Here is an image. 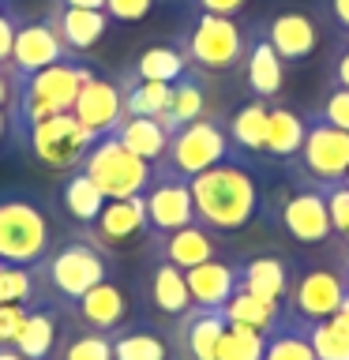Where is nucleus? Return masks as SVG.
Returning a JSON list of instances; mask_svg holds the SVG:
<instances>
[{"label": "nucleus", "mask_w": 349, "mask_h": 360, "mask_svg": "<svg viewBox=\"0 0 349 360\" xmlns=\"http://www.w3.org/2000/svg\"><path fill=\"white\" fill-rule=\"evenodd\" d=\"M188 188L191 202H196V221L218 236L241 233L244 225L255 221V214H263V188L248 169L244 154H233L210 165L207 173L191 176Z\"/></svg>", "instance_id": "nucleus-1"}, {"label": "nucleus", "mask_w": 349, "mask_h": 360, "mask_svg": "<svg viewBox=\"0 0 349 360\" xmlns=\"http://www.w3.org/2000/svg\"><path fill=\"white\" fill-rule=\"evenodd\" d=\"M90 75H94V68H90L83 56H68V60L49 64L34 75H19L15 98H11V124H15L19 139L34 128V124L61 117V112H72L79 86H83Z\"/></svg>", "instance_id": "nucleus-2"}, {"label": "nucleus", "mask_w": 349, "mask_h": 360, "mask_svg": "<svg viewBox=\"0 0 349 360\" xmlns=\"http://www.w3.org/2000/svg\"><path fill=\"white\" fill-rule=\"evenodd\" d=\"M109 274H113L109 248L90 240L87 233H79V236H72V240L49 248V255L38 263V278L68 304H75L87 289H94L98 281H106Z\"/></svg>", "instance_id": "nucleus-3"}, {"label": "nucleus", "mask_w": 349, "mask_h": 360, "mask_svg": "<svg viewBox=\"0 0 349 360\" xmlns=\"http://www.w3.org/2000/svg\"><path fill=\"white\" fill-rule=\"evenodd\" d=\"M53 248V221L42 202L27 195H0V263L38 266Z\"/></svg>", "instance_id": "nucleus-4"}, {"label": "nucleus", "mask_w": 349, "mask_h": 360, "mask_svg": "<svg viewBox=\"0 0 349 360\" xmlns=\"http://www.w3.org/2000/svg\"><path fill=\"white\" fill-rule=\"evenodd\" d=\"M233 154L236 150L229 143V131H225V120L203 112L199 120H191V124H184V128H177L173 135H169V146H165L162 162H158L154 169L173 173L180 180H191V176L207 173L210 165H218Z\"/></svg>", "instance_id": "nucleus-5"}, {"label": "nucleus", "mask_w": 349, "mask_h": 360, "mask_svg": "<svg viewBox=\"0 0 349 360\" xmlns=\"http://www.w3.org/2000/svg\"><path fill=\"white\" fill-rule=\"evenodd\" d=\"M180 49H184L188 64L203 75H222L244 64V49H248V34L241 30V22L229 15H207L199 11L191 19V27L180 34Z\"/></svg>", "instance_id": "nucleus-6"}, {"label": "nucleus", "mask_w": 349, "mask_h": 360, "mask_svg": "<svg viewBox=\"0 0 349 360\" xmlns=\"http://www.w3.org/2000/svg\"><path fill=\"white\" fill-rule=\"evenodd\" d=\"M345 278L342 266L319 263V259H289V289H286V315L304 323H319L331 319L334 308L345 300Z\"/></svg>", "instance_id": "nucleus-7"}, {"label": "nucleus", "mask_w": 349, "mask_h": 360, "mask_svg": "<svg viewBox=\"0 0 349 360\" xmlns=\"http://www.w3.org/2000/svg\"><path fill=\"white\" fill-rule=\"evenodd\" d=\"M79 169L94 180L98 191L106 199H132V195H143L154 180V165L143 162L139 154H132L117 135H98L90 143V150L83 154Z\"/></svg>", "instance_id": "nucleus-8"}, {"label": "nucleus", "mask_w": 349, "mask_h": 360, "mask_svg": "<svg viewBox=\"0 0 349 360\" xmlns=\"http://www.w3.org/2000/svg\"><path fill=\"white\" fill-rule=\"evenodd\" d=\"M345 173H349V131L319 120L308 109L304 112V143L297 158L289 162V176L300 180V184L323 188L342 180Z\"/></svg>", "instance_id": "nucleus-9"}, {"label": "nucleus", "mask_w": 349, "mask_h": 360, "mask_svg": "<svg viewBox=\"0 0 349 360\" xmlns=\"http://www.w3.org/2000/svg\"><path fill=\"white\" fill-rule=\"evenodd\" d=\"M270 214H274L278 229L286 233L289 240L304 244V248H326V244L334 240L323 188H312V184L293 180V188H281L278 195H274Z\"/></svg>", "instance_id": "nucleus-10"}, {"label": "nucleus", "mask_w": 349, "mask_h": 360, "mask_svg": "<svg viewBox=\"0 0 349 360\" xmlns=\"http://www.w3.org/2000/svg\"><path fill=\"white\" fill-rule=\"evenodd\" d=\"M23 143H27V150L38 158L45 169L72 173V169H79V162H83V154L90 150L94 135H90L72 112H61V117L34 124V128L23 135Z\"/></svg>", "instance_id": "nucleus-11"}, {"label": "nucleus", "mask_w": 349, "mask_h": 360, "mask_svg": "<svg viewBox=\"0 0 349 360\" xmlns=\"http://www.w3.org/2000/svg\"><path fill=\"white\" fill-rule=\"evenodd\" d=\"M143 207H146V225L151 233H173L196 221V202H191L188 180H180L173 173L154 169L151 188L143 191Z\"/></svg>", "instance_id": "nucleus-12"}, {"label": "nucleus", "mask_w": 349, "mask_h": 360, "mask_svg": "<svg viewBox=\"0 0 349 360\" xmlns=\"http://www.w3.org/2000/svg\"><path fill=\"white\" fill-rule=\"evenodd\" d=\"M68 56H79V53H68V45L61 41V34L53 30L49 19H42V22H19L8 68L15 75H34V72H42V68H49V64L68 60Z\"/></svg>", "instance_id": "nucleus-13"}, {"label": "nucleus", "mask_w": 349, "mask_h": 360, "mask_svg": "<svg viewBox=\"0 0 349 360\" xmlns=\"http://www.w3.org/2000/svg\"><path fill=\"white\" fill-rule=\"evenodd\" d=\"M72 117L83 124V128L94 135H109L117 131V124L124 120V94H120V83L113 79H101V75H90L75 94V105H72Z\"/></svg>", "instance_id": "nucleus-14"}, {"label": "nucleus", "mask_w": 349, "mask_h": 360, "mask_svg": "<svg viewBox=\"0 0 349 360\" xmlns=\"http://www.w3.org/2000/svg\"><path fill=\"white\" fill-rule=\"evenodd\" d=\"M225 311L222 308H191L177 319L173 330V356L177 360H214L218 338L225 330Z\"/></svg>", "instance_id": "nucleus-15"}, {"label": "nucleus", "mask_w": 349, "mask_h": 360, "mask_svg": "<svg viewBox=\"0 0 349 360\" xmlns=\"http://www.w3.org/2000/svg\"><path fill=\"white\" fill-rule=\"evenodd\" d=\"M151 233L146 225V207H143V195H132V199H106V207L94 218V225H87V236L98 240L101 248H120V244H132L135 236Z\"/></svg>", "instance_id": "nucleus-16"}, {"label": "nucleus", "mask_w": 349, "mask_h": 360, "mask_svg": "<svg viewBox=\"0 0 349 360\" xmlns=\"http://www.w3.org/2000/svg\"><path fill=\"white\" fill-rule=\"evenodd\" d=\"M75 315H79V323L87 326V330H101V334H113L117 326L128 323V315H132V297H128V289L120 285V281H98L94 289H87L83 297L75 300Z\"/></svg>", "instance_id": "nucleus-17"}, {"label": "nucleus", "mask_w": 349, "mask_h": 360, "mask_svg": "<svg viewBox=\"0 0 349 360\" xmlns=\"http://www.w3.org/2000/svg\"><path fill=\"white\" fill-rule=\"evenodd\" d=\"M154 255L180 266V270H191V266L207 263V259H218L222 244H218V233H210L207 225L191 221V225L173 229V233H154Z\"/></svg>", "instance_id": "nucleus-18"}, {"label": "nucleus", "mask_w": 349, "mask_h": 360, "mask_svg": "<svg viewBox=\"0 0 349 360\" xmlns=\"http://www.w3.org/2000/svg\"><path fill=\"white\" fill-rule=\"evenodd\" d=\"M263 34L281 56V64H308L319 45V30L308 11H281L263 27Z\"/></svg>", "instance_id": "nucleus-19"}, {"label": "nucleus", "mask_w": 349, "mask_h": 360, "mask_svg": "<svg viewBox=\"0 0 349 360\" xmlns=\"http://www.w3.org/2000/svg\"><path fill=\"white\" fill-rule=\"evenodd\" d=\"M244 83L252 90V98L274 101L281 94V83H286V64L274 53V45L267 41L263 27L255 34H248V49H244Z\"/></svg>", "instance_id": "nucleus-20"}, {"label": "nucleus", "mask_w": 349, "mask_h": 360, "mask_svg": "<svg viewBox=\"0 0 349 360\" xmlns=\"http://www.w3.org/2000/svg\"><path fill=\"white\" fill-rule=\"evenodd\" d=\"M188 292L196 308H225V300L241 285V263H225V259H207V263L184 270Z\"/></svg>", "instance_id": "nucleus-21"}, {"label": "nucleus", "mask_w": 349, "mask_h": 360, "mask_svg": "<svg viewBox=\"0 0 349 360\" xmlns=\"http://www.w3.org/2000/svg\"><path fill=\"white\" fill-rule=\"evenodd\" d=\"M49 22H53V30L61 34V41L68 45V53H79V56H83L87 49H94L109 30L106 11L68 8V4H61V0H56V8L49 11Z\"/></svg>", "instance_id": "nucleus-22"}, {"label": "nucleus", "mask_w": 349, "mask_h": 360, "mask_svg": "<svg viewBox=\"0 0 349 360\" xmlns=\"http://www.w3.org/2000/svg\"><path fill=\"white\" fill-rule=\"evenodd\" d=\"M304 143V112H297L286 101H270V117H267V143H263V158L270 162H293Z\"/></svg>", "instance_id": "nucleus-23"}, {"label": "nucleus", "mask_w": 349, "mask_h": 360, "mask_svg": "<svg viewBox=\"0 0 349 360\" xmlns=\"http://www.w3.org/2000/svg\"><path fill=\"white\" fill-rule=\"evenodd\" d=\"M113 360H173V342L146 323H124L109 334Z\"/></svg>", "instance_id": "nucleus-24"}, {"label": "nucleus", "mask_w": 349, "mask_h": 360, "mask_svg": "<svg viewBox=\"0 0 349 360\" xmlns=\"http://www.w3.org/2000/svg\"><path fill=\"white\" fill-rule=\"evenodd\" d=\"M203 112H207V86H203V72L196 68H188L184 75L173 83V94H169V105L165 112L158 117V124L173 135L177 128H184V124L199 120Z\"/></svg>", "instance_id": "nucleus-25"}, {"label": "nucleus", "mask_w": 349, "mask_h": 360, "mask_svg": "<svg viewBox=\"0 0 349 360\" xmlns=\"http://www.w3.org/2000/svg\"><path fill=\"white\" fill-rule=\"evenodd\" d=\"M267 117H270V101L248 98L244 105L225 120V131H229V143H233L236 154H244V158H259V154H263Z\"/></svg>", "instance_id": "nucleus-26"}, {"label": "nucleus", "mask_w": 349, "mask_h": 360, "mask_svg": "<svg viewBox=\"0 0 349 360\" xmlns=\"http://www.w3.org/2000/svg\"><path fill=\"white\" fill-rule=\"evenodd\" d=\"M241 289L255 292L259 300L286 304L289 263L281 255H255V259H248V263H241Z\"/></svg>", "instance_id": "nucleus-27"}, {"label": "nucleus", "mask_w": 349, "mask_h": 360, "mask_svg": "<svg viewBox=\"0 0 349 360\" xmlns=\"http://www.w3.org/2000/svg\"><path fill=\"white\" fill-rule=\"evenodd\" d=\"M151 300L162 315L180 319V315L191 308V292H188L184 270L165 263V259H154V266H151Z\"/></svg>", "instance_id": "nucleus-28"}, {"label": "nucleus", "mask_w": 349, "mask_h": 360, "mask_svg": "<svg viewBox=\"0 0 349 360\" xmlns=\"http://www.w3.org/2000/svg\"><path fill=\"white\" fill-rule=\"evenodd\" d=\"M113 135H117V139L128 146L132 154H139L143 162H151V165L162 162V154H165V146H169V131L154 117H124Z\"/></svg>", "instance_id": "nucleus-29"}, {"label": "nucleus", "mask_w": 349, "mask_h": 360, "mask_svg": "<svg viewBox=\"0 0 349 360\" xmlns=\"http://www.w3.org/2000/svg\"><path fill=\"white\" fill-rule=\"evenodd\" d=\"M120 94H124V117H162L173 94V83H154V79H139L128 72L120 79Z\"/></svg>", "instance_id": "nucleus-30"}, {"label": "nucleus", "mask_w": 349, "mask_h": 360, "mask_svg": "<svg viewBox=\"0 0 349 360\" xmlns=\"http://www.w3.org/2000/svg\"><path fill=\"white\" fill-rule=\"evenodd\" d=\"M56 311L53 308H30L27 323H23V330L15 338V349L27 360H49L56 353Z\"/></svg>", "instance_id": "nucleus-31"}, {"label": "nucleus", "mask_w": 349, "mask_h": 360, "mask_svg": "<svg viewBox=\"0 0 349 360\" xmlns=\"http://www.w3.org/2000/svg\"><path fill=\"white\" fill-rule=\"evenodd\" d=\"M263 360H315V349L308 342V323L281 315V323L267 334Z\"/></svg>", "instance_id": "nucleus-32"}, {"label": "nucleus", "mask_w": 349, "mask_h": 360, "mask_svg": "<svg viewBox=\"0 0 349 360\" xmlns=\"http://www.w3.org/2000/svg\"><path fill=\"white\" fill-rule=\"evenodd\" d=\"M225 319L229 323H244V326H255V330H263V334H270L274 326L281 323V315H286V308L281 304H270V300H259L255 292H248V289H241L236 285V292L229 300H225Z\"/></svg>", "instance_id": "nucleus-33"}, {"label": "nucleus", "mask_w": 349, "mask_h": 360, "mask_svg": "<svg viewBox=\"0 0 349 360\" xmlns=\"http://www.w3.org/2000/svg\"><path fill=\"white\" fill-rule=\"evenodd\" d=\"M61 202H64V210L72 214L79 225H94V218L101 214V207H106V195H101L98 184L83 173V169H72V173L64 176Z\"/></svg>", "instance_id": "nucleus-34"}, {"label": "nucleus", "mask_w": 349, "mask_h": 360, "mask_svg": "<svg viewBox=\"0 0 349 360\" xmlns=\"http://www.w3.org/2000/svg\"><path fill=\"white\" fill-rule=\"evenodd\" d=\"M188 68L191 64H188L184 49L173 41V45H146V49L135 56L132 72L139 79H154V83H177Z\"/></svg>", "instance_id": "nucleus-35"}, {"label": "nucleus", "mask_w": 349, "mask_h": 360, "mask_svg": "<svg viewBox=\"0 0 349 360\" xmlns=\"http://www.w3.org/2000/svg\"><path fill=\"white\" fill-rule=\"evenodd\" d=\"M263 349H267L263 330L244 326V323H225L218 349H214V360H263Z\"/></svg>", "instance_id": "nucleus-36"}, {"label": "nucleus", "mask_w": 349, "mask_h": 360, "mask_svg": "<svg viewBox=\"0 0 349 360\" xmlns=\"http://www.w3.org/2000/svg\"><path fill=\"white\" fill-rule=\"evenodd\" d=\"M56 360H113V345H109V334L101 330H79L72 334L68 342L61 345Z\"/></svg>", "instance_id": "nucleus-37"}, {"label": "nucleus", "mask_w": 349, "mask_h": 360, "mask_svg": "<svg viewBox=\"0 0 349 360\" xmlns=\"http://www.w3.org/2000/svg\"><path fill=\"white\" fill-rule=\"evenodd\" d=\"M308 342L315 349V360H349V338L331 319L308 323Z\"/></svg>", "instance_id": "nucleus-38"}, {"label": "nucleus", "mask_w": 349, "mask_h": 360, "mask_svg": "<svg viewBox=\"0 0 349 360\" xmlns=\"http://www.w3.org/2000/svg\"><path fill=\"white\" fill-rule=\"evenodd\" d=\"M34 289H38V278L30 274V266L0 263V304H34Z\"/></svg>", "instance_id": "nucleus-39"}, {"label": "nucleus", "mask_w": 349, "mask_h": 360, "mask_svg": "<svg viewBox=\"0 0 349 360\" xmlns=\"http://www.w3.org/2000/svg\"><path fill=\"white\" fill-rule=\"evenodd\" d=\"M323 199H326V214H331L334 240H345V236H349V184H345V180L323 184Z\"/></svg>", "instance_id": "nucleus-40"}, {"label": "nucleus", "mask_w": 349, "mask_h": 360, "mask_svg": "<svg viewBox=\"0 0 349 360\" xmlns=\"http://www.w3.org/2000/svg\"><path fill=\"white\" fill-rule=\"evenodd\" d=\"M319 120H326V124H334V128H342V131H349V90H342V86H326V94H323V101L312 109Z\"/></svg>", "instance_id": "nucleus-41"}, {"label": "nucleus", "mask_w": 349, "mask_h": 360, "mask_svg": "<svg viewBox=\"0 0 349 360\" xmlns=\"http://www.w3.org/2000/svg\"><path fill=\"white\" fill-rule=\"evenodd\" d=\"M34 304H0V345H15Z\"/></svg>", "instance_id": "nucleus-42"}, {"label": "nucleus", "mask_w": 349, "mask_h": 360, "mask_svg": "<svg viewBox=\"0 0 349 360\" xmlns=\"http://www.w3.org/2000/svg\"><path fill=\"white\" fill-rule=\"evenodd\" d=\"M326 86L349 90V38H338V45L326 56Z\"/></svg>", "instance_id": "nucleus-43"}, {"label": "nucleus", "mask_w": 349, "mask_h": 360, "mask_svg": "<svg viewBox=\"0 0 349 360\" xmlns=\"http://www.w3.org/2000/svg\"><path fill=\"white\" fill-rule=\"evenodd\" d=\"M154 0H106V15L117 22H139L151 15Z\"/></svg>", "instance_id": "nucleus-44"}, {"label": "nucleus", "mask_w": 349, "mask_h": 360, "mask_svg": "<svg viewBox=\"0 0 349 360\" xmlns=\"http://www.w3.org/2000/svg\"><path fill=\"white\" fill-rule=\"evenodd\" d=\"M15 30H19V19L8 11H0V68H8L11 60V45H15Z\"/></svg>", "instance_id": "nucleus-45"}, {"label": "nucleus", "mask_w": 349, "mask_h": 360, "mask_svg": "<svg viewBox=\"0 0 349 360\" xmlns=\"http://www.w3.org/2000/svg\"><path fill=\"white\" fill-rule=\"evenodd\" d=\"M244 4H248V0H196L199 11H207V15H229V19L241 15Z\"/></svg>", "instance_id": "nucleus-46"}, {"label": "nucleus", "mask_w": 349, "mask_h": 360, "mask_svg": "<svg viewBox=\"0 0 349 360\" xmlns=\"http://www.w3.org/2000/svg\"><path fill=\"white\" fill-rule=\"evenodd\" d=\"M326 19L334 22L342 38H349V0H326Z\"/></svg>", "instance_id": "nucleus-47"}, {"label": "nucleus", "mask_w": 349, "mask_h": 360, "mask_svg": "<svg viewBox=\"0 0 349 360\" xmlns=\"http://www.w3.org/2000/svg\"><path fill=\"white\" fill-rule=\"evenodd\" d=\"M15 83H19V75L11 72V68H0V109L11 105V98H15Z\"/></svg>", "instance_id": "nucleus-48"}, {"label": "nucleus", "mask_w": 349, "mask_h": 360, "mask_svg": "<svg viewBox=\"0 0 349 360\" xmlns=\"http://www.w3.org/2000/svg\"><path fill=\"white\" fill-rule=\"evenodd\" d=\"M331 323H334L338 330H342V334L349 338V292H345V300H342V304H338V308H334V315H331Z\"/></svg>", "instance_id": "nucleus-49"}, {"label": "nucleus", "mask_w": 349, "mask_h": 360, "mask_svg": "<svg viewBox=\"0 0 349 360\" xmlns=\"http://www.w3.org/2000/svg\"><path fill=\"white\" fill-rule=\"evenodd\" d=\"M68 8H90V11H106V0H61Z\"/></svg>", "instance_id": "nucleus-50"}, {"label": "nucleus", "mask_w": 349, "mask_h": 360, "mask_svg": "<svg viewBox=\"0 0 349 360\" xmlns=\"http://www.w3.org/2000/svg\"><path fill=\"white\" fill-rule=\"evenodd\" d=\"M0 360H27L15 345H0Z\"/></svg>", "instance_id": "nucleus-51"}, {"label": "nucleus", "mask_w": 349, "mask_h": 360, "mask_svg": "<svg viewBox=\"0 0 349 360\" xmlns=\"http://www.w3.org/2000/svg\"><path fill=\"white\" fill-rule=\"evenodd\" d=\"M338 266H342V278H345V289H349V263H342V259H338Z\"/></svg>", "instance_id": "nucleus-52"}, {"label": "nucleus", "mask_w": 349, "mask_h": 360, "mask_svg": "<svg viewBox=\"0 0 349 360\" xmlns=\"http://www.w3.org/2000/svg\"><path fill=\"white\" fill-rule=\"evenodd\" d=\"M4 128H8V117H4V109H0V135H4Z\"/></svg>", "instance_id": "nucleus-53"}, {"label": "nucleus", "mask_w": 349, "mask_h": 360, "mask_svg": "<svg viewBox=\"0 0 349 360\" xmlns=\"http://www.w3.org/2000/svg\"><path fill=\"white\" fill-rule=\"evenodd\" d=\"M0 11H8V0H0Z\"/></svg>", "instance_id": "nucleus-54"}, {"label": "nucleus", "mask_w": 349, "mask_h": 360, "mask_svg": "<svg viewBox=\"0 0 349 360\" xmlns=\"http://www.w3.org/2000/svg\"><path fill=\"white\" fill-rule=\"evenodd\" d=\"M342 180H345V184H349V173H345V176H342Z\"/></svg>", "instance_id": "nucleus-55"}]
</instances>
